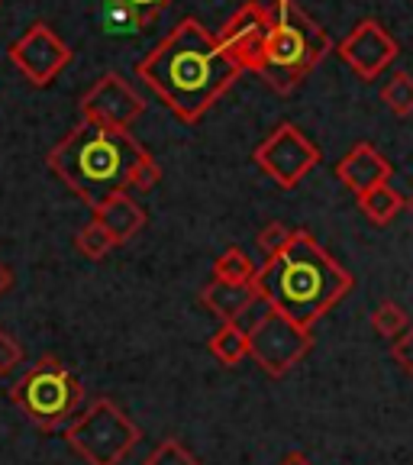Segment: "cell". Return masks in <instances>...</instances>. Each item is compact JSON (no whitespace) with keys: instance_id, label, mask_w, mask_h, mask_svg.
Wrapping results in <instances>:
<instances>
[{"instance_id":"cell-1","label":"cell","mask_w":413,"mask_h":465,"mask_svg":"<svg viewBox=\"0 0 413 465\" xmlns=\"http://www.w3.org/2000/svg\"><path fill=\"white\" fill-rule=\"evenodd\" d=\"M136 74L174 110L178 120L197 124L230 91L242 68L211 29L197 20H182L139 62Z\"/></svg>"},{"instance_id":"cell-2","label":"cell","mask_w":413,"mask_h":465,"mask_svg":"<svg viewBox=\"0 0 413 465\" xmlns=\"http://www.w3.org/2000/svg\"><path fill=\"white\" fill-rule=\"evenodd\" d=\"M49 168L91 207L123 191H152L162 172L145 145L126 130L81 120L49 153Z\"/></svg>"},{"instance_id":"cell-3","label":"cell","mask_w":413,"mask_h":465,"mask_svg":"<svg viewBox=\"0 0 413 465\" xmlns=\"http://www.w3.org/2000/svg\"><path fill=\"white\" fill-rule=\"evenodd\" d=\"M352 272L342 269L307 230H294L288 249L265 262L255 278L259 298L307 330L327 311H333L352 291Z\"/></svg>"},{"instance_id":"cell-4","label":"cell","mask_w":413,"mask_h":465,"mask_svg":"<svg viewBox=\"0 0 413 465\" xmlns=\"http://www.w3.org/2000/svg\"><path fill=\"white\" fill-rule=\"evenodd\" d=\"M329 52V36L294 0L271 4V29L261 45L255 74L269 81L278 94H288Z\"/></svg>"},{"instance_id":"cell-5","label":"cell","mask_w":413,"mask_h":465,"mask_svg":"<svg viewBox=\"0 0 413 465\" xmlns=\"http://www.w3.org/2000/svg\"><path fill=\"white\" fill-rule=\"evenodd\" d=\"M10 401L39 430L52 433V430L68 427L81 414L84 388L65 362H58L55 356H45L10 388Z\"/></svg>"},{"instance_id":"cell-6","label":"cell","mask_w":413,"mask_h":465,"mask_svg":"<svg viewBox=\"0 0 413 465\" xmlns=\"http://www.w3.org/2000/svg\"><path fill=\"white\" fill-rule=\"evenodd\" d=\"M65 440L87 465H120L139 443V427L110 398H97L65 427Z\"/></svg>"},{"instance_id":"cell-7","label":"cell","mask_w":413,"mask_h":465,"mask_svg":"<svg viewBox=\"0 0 413 465\" xmlns=\"http://www.w3.org/2000/svg\"><path fill=\"white\" fill-rule=\"evenodd\" d=\"M310 330L284 317L275 307H269L249 330V359L271 378L288 375L310 352Z\"/></svg>"},{"instance_id":"cell-8","label":"cell","mask_w":413,"mask_h":465,"mask_svg":"<svg viewBox=\"0 0 413 465\" xmlns=\"http://www.w3.org/2000/svg\"><path fill=\"white\" fill-rule=\"evenodd\" d=\"M252 159L278 188L290 191L320 165V149L294 124H281L255 149Z\"/></svg>"},{"instance_id":"cell-9","label":"cell","mask_w":413,"mask_h":465,"mask_svg":"<svg viewBox=\"0 0 413 465\" xmlns=\"http://www.w3.org/2000/svg\"><path fill=\"white\" fill-rule=\"evenodd\" d=\"M10 62L29 84L45 87L65 72V65L72 62V49L55 36V29L49 23H33L10 45Z\"/></svg>"},{"instance_id":"cell-10","label":"cell","mask_w":413,"mask_h":465,"mask_svg":"<svg viewBox=\"0 0 413 465\" xmlns=\"http://www.w3.org/2000/svg\"><path fill=\"white\" fill-rule=\"evenodd\" d=\"M145 104L136 94V87L130 84L120 74H103L91 91L81 101V120L97 126H107V130H130L143 116Z\"/></svg>"},{"instance_id":"cell-11","label":"cell","mask_w":413,"mask_h":465,"mask_svg":"<svg viewBox=\"0 0 413 465\" xmlns=\"http://www.w3.org/2000/svg\"><path fill=\"white\" fill-rule=\"evenodd\" d=\"M339 58L362 81H375L398 58V43L378 20H362L339 43Z\"/></svg>"},{"instance_id":"cell-12","label":"cell","mask_w":413,"mask_h":465,"mask_svg":"<svg viewBox=\"0 0 413 465\" xmlns=\"http://www.w3.org/2000/svg\"><path fill=\"white\" fill-rule=\"evenodd\" d=\"M269 29H271V7H265L259 0H249L220 29V43H223V49L230 52V58L242 72H255Z\"/></svg>"},{"instance_id":"cell-13","label":"cell","mask_w":413,"mask_h":465,"mask_svg":"<svg viewBox=\"0 0 413 465\" xmlns=\"http://www.w3.org/2000/svg\"><path fill=\"white\" fill-rule=\"evenodd\" d=\"M336 178L356 197H362L391 182V162L378 153L371 143H356L336 162Z\"/></svg>"},{"instance_id":"cell-14","label":"cell","mask_w":413,"mask_h":465,"mask_svg":"<svg viewBox=\"0 0 413 465\" xmlns=\"http://www.w3.org/2000/svg\"><path fill=\"white\" fill-rule=\"evenodd\" d=\"M94 220L110 232V236H113L116 246H123V242L136 240L139 232L145 230V223H149V217H145V211H143V203H139L130 191L107 197L101 207H94Z\"/></svg>"},{"instance_id":"cell-15","label":"cell","mask_w":413,"mask_h":465,"mask_svg":"<svg viewBox=\"0 0 413 465\" xmlns=\"http://www.w3.org/2000/svg\"><path fill=\"white\" fill-rule=\"evenodd\" d=\"M259 291L255 284H226L213 278L207 288L201 291V304L220 320V323H240L255 304H259Z\"/></svg>"},{"instance_id":"cell-16","label":"cell","mask_w":413,"mask_h":465,"mask_svg":"<svg viewBox=\"0 0 413 465\" xmlns=\"http://www.w3.org/2000/svg\"><path fill=\"white\" fill-rule=\"evenodd\" d=\"M155 16L130 7L123 0H101V26L107 36H139L145 26H152Z\"/></svg>"},{"instance_id":"cell-17","label":"cell","mask_w":413,"mask_h":465,"mask_svg":"<svg viewBox=\"0 0 413 465\" xmlns=\"http://www.w3.org/2000/svg\"><path fill=\"white\" fill-rule=\"evenodd\" d=\"M213 278L226 284H255L259 278V265L252 262V255L240 246H230L226 252H220V259L213 262Z\"/></svg>"},{"instance_id":"cell-18","label":"cell","mask_w":413,"mask_h":465,"mask_svg":"<svg viewBox=\"0 0 413 465\" xmlns=\"http://www.w3.org/2000/svg\"><path fill=\"white\" fill-rule=\"evenodd\" d=\"M211 356L223 365H240L249 356V330L240 323H220V330L211 336Z\"/></svg>"},{"instance_id":"cell-19","label":"cell","mask_w":413,"mask_h":465,"mask_svg":"<svg viewBox=\"0 0 413 465\" xmlns=\"http://www.w3.org/2000/svg\"><path fill=\"white\" fill-rule=\"evenodd\" d=\"M359 207H362V213L375 226H385V223H391L400 211H404L407 201L391 188V184H381V188H375V191H369V194L359 197Z\"/></svg>"},{"instance_id":"cell-20","label":"cell","mask_w":413,"mask_h":465,"mask_svg":"<svg viewBox=\"0 0 413 465\" xmlns=\"http://www.w3.org/2000/svg\"><path fill=\"white\" fill-rule=\"evenodd\" d=\"M381 101L388 104L394 116H410L413 114V74L410 72H394L391 81L381 87Z\"/></svg>"},{"instance_id":"cell-21","label":"cell","mask_w":413,"mask_h":465,"mask_svg":"<svg viewBox=\"0 0 413 465\" xmlns=\"http://www.w3.org/2000/svg\"><path fill=\"white\" fill-rule=\"evenodd\" d=\"M74 246H78V252L84 255V259L101 262L103 255L116 249V240L110 236L107 230H103L101 223H97V220H91V223L81 226V232L74 236Z\"/></svg>"},{"instance_id":"cell-22","label":"cell","mask_w":413,"mask_h":465,"mask_svg":"<svg viewBox=\"0 0 413 465\" xmlns=\"http://www.w3.org/2000/svg\"><path fill=\"white\" fill-rule=\"evenodd\" d=\"M371 327H375V333L388 336V340H400L413 323L400 304H394V301H381V304L375 307V313H371Z\"/></svg>"},{"instance_id":"cell-23","label":"cell","mask_w":413,"mask_h":465,"mask_svg":"<svg viewBox=\"0 0 413 465\" xmlns=\"http://www.w3.org/2000/svg\"><path fill=\"white\" fill-rule=\"evenodd\" d=\"M143 465H201V462H197L194 452L184 450L182 440L168 436V440H162V443L149 452V459H145Z\"/></svg>"},{"instance_id":"cell-24","label":"cell","mask_w":413,"mask_h":465,"mask_svg":"<svg viewBox=\"0 0 413 465\" xmlns=\"http://www.w3.org/2000/svg\"><path fill=\"white\" fill-rule=\"evenodd\" d=\"M290 240H294V230H288L284 223H269L259 232V249L265 252V259H275L288 249Z\"/></svg>"},{"instance_id":"cell-25","label":"cell","mask_w":413,"mask_h":465,"mask_svg":"<svg viewBox=\"0 0 413 465\" xmlns=\"http://www.w3.org/2000/svg\"><path fill=\"white\" fill-rule=\"evenodd\" d=\"M23 362V346L14 340L10 333H4L0 330V375H10V371H16Z\"/></svg>"},{"instance_id":"cell-26","label":"cell","mask_w":413,"mask_h":465,"mask_svg":"<svg viewBox=\"0 0 413 465\" xmlns=\"http://www.w3.org/2000/svg\"><path fill=\"white\" fill-rule=\"evenodd\" d=\"M391 356L400 362V369H407L413 375V327L407 330L400 340H394V349H391Z\"/></svg>"},{"instance_id":"cell-27","label":"cell","mask_w":413,"mask_h":465,"mask_svg":"<svg viewBox=\"0 0 413 465\" xmlns=\"http://www.w3.org/2000/svg\"><path fill=\"white\" fill-rule=\"evenodd\" d=\"M123 4H130V7L143 10V14H149V16H159L172 0H123Z\"/></svg>"},{"instance_id":"cell-28","label":"cell","mask_w":413,"mask_h":465,"mask_svg":"<svg viewBox=\"0 0 413 465\" xmlns=\"http://www.w3.org/2000/svg\"><path fill=\"white\" fill-rule=\"evenodd\" d=\"M10 288H14V272H10L7 265L0 262V294H7Z\"/></svg>"},{"instance_id":"cell-29","label":"cell","mask_w":413,"mask_h":465,"mask_svg":"<svg viewBox=\"0 0 413 465\" xmlns=\"http://www.w3.org/2000/svg\"><path fill=\"white\" fill-rule=\"evenodd\" d=\"M281 465H313V462L304 456V452H288V456L281 459Z\"/></svg>"},{"instance_id":"cell-30","label":"cell","mask_w":413,"mask_h":465,"mask_svg":"<svg viewBox=\"0 0 413 465\" xmlns=\"http://www.w3.org/2000/svg\"><path fill=\"white\" fill-rule=\"evenodd\" d=\"M407 211H410V213H413V194H410V197H407Z\"/></svg>"}]
</instances>
